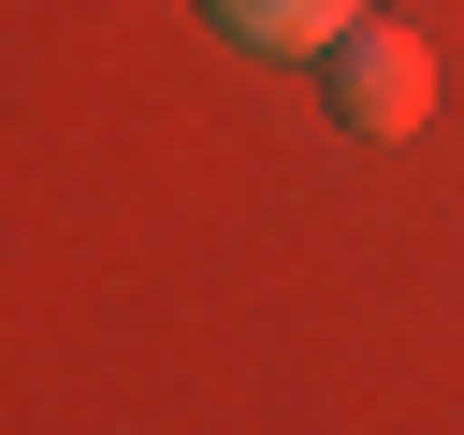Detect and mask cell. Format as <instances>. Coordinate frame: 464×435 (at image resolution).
<instances>
[{
  "mask_svg": "<svg viewBox=\"0 0 464 435\" xmlns=\"http://www.w3.org/2000/svg\"><path fill=\"white\" fill-rule=\"evenodd\" d=\"M319 87H334V116H348L362 145H406V130L435 116V44H420V29H392V14H362V29L319 58Z\"/></svg>",
  "mask_w": 464,
  "mask_h": 435,
  "instance_id": "1",
  "label": "cell"
},
{
  "mask_svg": "<svg viewBox=\"0 0 464 435\" xmlns=\"http://www.w3.org/2000/svg\"><path fill=\"white\" fill-rule=\"evenodd\" d=\"M362 14H377V0H203V29L246 44V58H334Z\"/></svg>",
  "mask_w": 464,
  "mask_h": 435,
  "instance_id": "2",
  "label": "cell"
}]
</instances>
